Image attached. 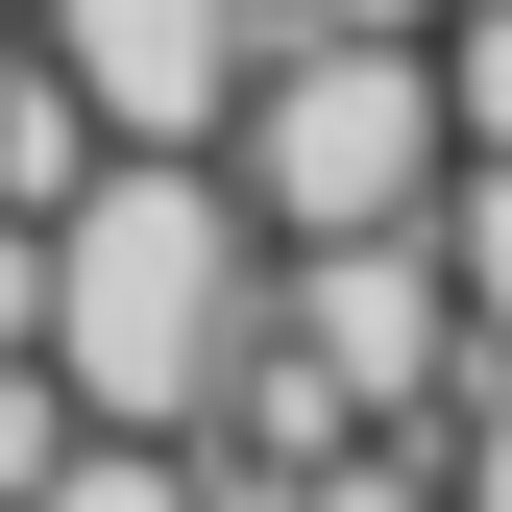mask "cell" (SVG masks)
<instances>
[{
  "label": "cell",
  "instance_id": "cell-4",
  "mask_svg": "<svg viewBox=\"0 0 512 512\" xmlns=\"http://www.w3.org/2000/svg\"><path fill=\"white\" fill-rule=\"evenodd\" d=\"M25 49L74 74V122H98V147H196V122H220V74L269 49V0H25Z\"/></svg>",
  "mask_w": 512,
  "mask_h": 512
},
{
  "label": "cell",
  "instance_id": "cell-2",
  "mask_svg": "<svg viewBox=\"0 0 512 512\" xmlns=\"http://www.w3.org/2000/svg\"><path fill=\"white\" fill-rule=\"evenodd\" d=\"M196 147H220V196L269 244H317V220H415L464 171V122H439V49H391V25H269Z\"/></svg>",
  "mask_w": 512,
  "mask_h": 512
},
{
  "label": "cell",
  "instance_id": "cell-1",
  "mask_svg": "<svg viewBox=\"0 0 512 512\" xmlns=\"http://www.w3.org/2000/svg\"><path fill=\"white\" fill-rule=\"evenodd\" d=\"M269 293V220L220 196V147H98L74 196L25 220V366L122 439H196V366Z\"/></svg>",
  "mask_w": 512,
  "mask_h": 512
},
{
  "label": "cell",
  "instance_id": "cell-8",
  "mask_svg": "<svg viewBox=\"0 0 512 512\" xmlns=\"http://www.w3.org/2000/svg\"><path fill=\"white\" fill-rule=\"evenodd\" d=\"M269 25H391V49H415V25H439V0H269Z\"/></svg>",
  "mask_w": 512,
  "mask_h": 512
},
{
  "label": "cell",
  "instance_id": "cell-3",
  "mask_svg": "<svg viewBox=\"0 0 512 512\" xmlns=\"http://www.w3.org/2000/svg\"><path fill=\"white\" fill-rule=\"evenodd\" d=\"M269 342L366 439H415L439 391H488V293L439 269V220H317V244H269Z\"/></svg>",
  "mask_w": 512,
  "mask_h": 512
},
{
  "label": "cell",
  "instance_id": "cell-6",
  "mask_svg": "<svg viewBox=\"0 0 512 512\" xmlns=\"http://www.w3.org/2000/svg\"><path fill=\"white\" fill-rule=\"evenodd\" d=\"M98 171V122H74V74H49V49H0V220H49Z\"/></svg>",
  "mask_w": 512,
  "mask_h": 512
},
{
  "label": "cell",
  "instance_id": "cell-7",
  "mask_svg": "<svg viewBox=\"0 0 512 512\" xmlns=\"http://www.w3.org/2000/svg\"><path fill=\"white\" fill-rule=\"evenodd\" d=\"M244 512H439V464H415V439H317V464H269Z\"/></svg>",
  "mask_w": 512,
  "mask_h": 512
},
{
  "label": "cell",
  "instance_id": "cell-5",
  "mask_svg": "<svg viewBox=\"0 0 512 512\" xmlns=\"http://www.w3.org/2000/svg\"><path fill=\"white\" fill-rule=\"evenodd\" d=\"M0 512H244V488L196 464V439H122V415H74V439H49V464L0 488Z\"/></svg>",
  "mask_w": 512,
  "mask_h": 512
}]
</instances>
